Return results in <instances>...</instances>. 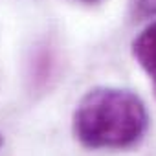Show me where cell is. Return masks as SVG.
Returning a JSON list of instances; mask_svg holds the SVG:
<instances>
[{"label":"cell","mask_w":156,"mask_h":156,"mask_svg":"<svg viewBox=\"0 0 156 156\" xmlns=\"http://www.w3.org/2000/svg\"><path fill=\"white\" fill-rule=\"evenodd\" d=\"M72 129L75 140L87 149H130L143 140L149 112L132 90L96 87L75 105Z\"/></svg>","instance_id":"cell-1"},{"label":"cell","mask_w":156,"mask_h":156,"mask_svg":"<svg viewBox=\"0 0 156 156\" xmlns=\"http://www.w3.org/2000/svg\"><path fill=\"white\" fill-rule=\"evenodd\" d=\"M132 55L147 73L156 96V20L145 26L132 41Z\"/></svg>","instance_id":"cell-2"},{"label":"cell","mask_w":156,"mask_h":156,"mask_svg":"<svg viewBox=\"0 0 156 156\" xmlns=\"http://www.w3.org/2000/svg\"><path fill=\"white\" fill-rule=\"evenodd\" d=\"M134 13L140 19L156 15V0H134Z\"/></svg>","instance_id":"cell-3"},{"label":"cell","mask_w":156,"mask_h":156,"mask_svg":"<svg viewBox=\"0 0 156 156\" xmlns=\"http://www.w3.org/2000/svg\"><path fill=\"white\" fill-rule=\"evenodd\" d=\"M79 2H83V4H99L101 0H79Z\"/></svg>","instance_id":"cell-4"},{"label":"cell","mask_w":156,"mask_h":156,"mask_svg":"<svg viewBox=\"0 0 156 156\" xmlns=\"http://www.w3.org/2000/svg\"><path fill=\"white\" fill-rule=\"evenodd\" d=\"M2 143H4V138H2V134H0V147H2Z\"/></svg>","instance_id":"cell-5"}]
</instances>
